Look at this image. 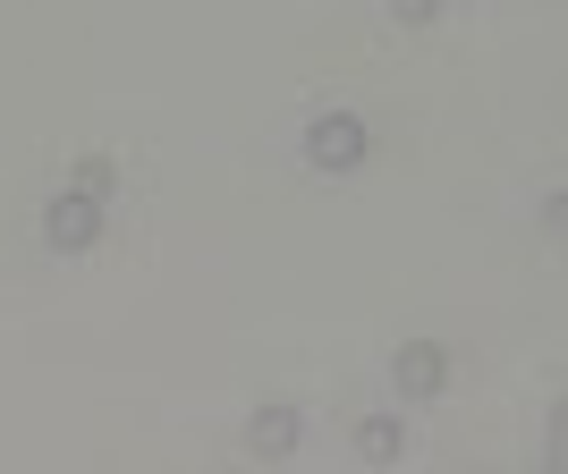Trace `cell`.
Wrapping results in <instances>:
<instances>
[{"instance_id": "4", "label": "cell", "mask_w": 568, "mask_h": 474, "mask_svg": "<svg viewBox=\"0 0 568 474\" xmlns=\"http://www.w3.org/2000/svg\"><path fill=\"white\" fill-rule=\"evenodd\" d=\"M297 441H306V415H297V406H263L255 424H246V450L255 457H288Z\"/></svg>"}, {"instance_id": "1", "label": "cell", "mask_w": 568, "mask_h": 474, "mask_svg": "<svg viewBox=\"0 0 568 474\" xmlns=\"http://www.w3.org/2000/svg\"><path fill=\"white\" fill-rule=\"evenodd\" d=\"M365 153H374V127H365L356 111H323V118L306 127V162H314V169H356Z\"/></svg>"}, {"instance_id": "7", "label": "cell", "mask_w": 568, "mask_h": 474, "mask_svg": "<svg viewBox=\"0 0 568 474\" xmlns=\"http://www.w3.org/2000/svg\"><path fill=\"white\" fill-rule=\"evenodd\" d=\"M442 9H450V0H399L390 18H399V25H433V18H442Z\"/></svg>"}, {"instance_id": "5", "label": "cell", "mask_w": 568, "mask_h": 474, "mask_svg": "<svg viewBox=\"0 0 568 474\" xmlns=\"http://www.w3.org/2000/svg\"><path fill=\"white\" fill-rule=\"evenodd\" d=\"M356 457H365V466H399L407 457V415H356Z\"/></svg>"}, {"instance_id": "2", "label": "cell", "mask_w": 568, "mask_h": 474, "mask_svg": "<svg viewBox=\"0 0 568 474\" xmlns=\"http://www.w3.org/2000/svg\"><path fill=\"white\" fill-rule=\"evenodd\" d=\"M390 381H399V399H442L450 390V348L442 339H407L390 356Z\"/></svg>"}, {"instance_id": "6", "label": "cell", "mask_w": 568, "mask_h": 474, "mask_svg": "<svg viewBox=\"0 0 568 474\" xmlns=\"http://www.w3.org/2000/svg\"><path fill=\"white\" fill-rule=\"evenodd\" d=\"M111 187H119L111 153H85V162L69 169V195H85V204H102V213H111Z\"/></svg>"}, {"instance_id": "3", "label": "cell", "mask_w": 568, "mask_h": 474, "mask_svg": "<svg viewBox=\"0 0 568 474\" xmlns=\"http://www.w3.org/2000/svg\"><path fill=\"white\" fill-rule=\"evenodd\" d=\"M43 237H51V255H85L102 237V204H85V195H51L43 204Z\"/></svg>"}]
</instances>
